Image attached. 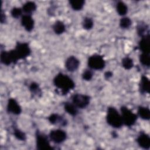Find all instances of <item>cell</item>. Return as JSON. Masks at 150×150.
I'll return each instance as SVG.
<instances>
[{"label":"cell","instance_id":"obj_28","mask_svg":"<svg viewBox=\"0 0 150 150\" xmlns=\"http://www.w3.org/2000/svg\"><path fill=\"white\" fill-rule=\"evenodd\" d=\"M13 134L14 136L16 139L20 141H25L26 139V135L22 131L19 129L15 128L13 130Z\"/></svg>","mask_w":150,"mask_h":150},{"label":"cell","instance_id":"obj_26","mask_svg":"<svg viewBox=\"0 0 150 150\" xmlns=\"http://www.w3.org/2000/svg\"><path fill=\"white\" fill-rule=\"evenodd\" d=\"M82 25L84 29L90 30L93 28V26L94 25V22H93V19L91 18L85 17L83 19V21L82 22Z\"/></svg>","mask_w":150,"mask_h":150},{"label":"cell","instance_id":"obj_2","mask_svg":"<svg viewBox=\"0 0 150 150\" xmlns=\"http://www.w3.org/2000/svg\"><path fill=\"white\" fill-rule=\"evenodd\" d=\"M106 120L110 126L115 128H120L123 125L121 114L113 107H109L107 108Z\"/></svg>","mask_w":150,"mask_h":150},{"label":"cell","instance_id":"obj_10","mask_svg":"<svg viewBox=\"0 0 150 150\" xmlns=\"http://www.w3.org/2000/svg\"><path fill=\"white\" fill-rule=\"evenodd\" d=\"M6 110L9 113H11L14 115H19L22 111L21 107L14 98H9L8 100Z\"/></svg>","mask_w":150,"mask_h":150},{"label":"cell","instance_id":"obj_7","mask_svg":"<svg viewBox=\"0 0 150 150\" xmlns=\"http://www.w3.org/2000/svg\"><path fill=\"white\" fill-rule=\"evenodd\" d=\"M0 60L2 64L9 66L11 63L16 64L19 60L14 50L12 49L10 51H2L0 54Z\"/></svg>","mask_w":150,"mask_h":150},{"label":"cell","instance_id":"obj_4","mask_svg":"<svg viewBox=\"0 0 150 150\" xmlns=\"http://www.w3.org/2000/svg\"><path fill=\"white\" fill-rule=\"evenodd\" d=\"M13 50L18 60L26 58L31 53L29 44L26 42H17Z\"/></svg>","mask_w":150,"mask_h":150},{"label":"cell","instance_id":"obj_6","mask_svg":"<svg viewBox=\"0 0 150 150\" xmlns=\"http://www.w3.org/2000/svg\"><path fill=\"white\" fill-rule=\"evenodd\" d=\"M71 100L72 103H73L77 108L83 109L89 105L90 97L86 94H76L72 96Z\"/></svg>","mask_w":150,"mask_h":150},{"label":"cell","instance_id":"obj_16","mask_svg":"<svg viewBox=\"0 0 150 150\" xmlns=\"http://www.w3.org/2000/svg\"><path fill=\"white\" fill-rule=\"evenodd\" d=\"M149 86H150V83H149V79L146 76H142L139 85L140 93L142 94L149 93Z\"/></svg>","mask_w":150,"mask_h":150},{"label":"cell","instance_id":"obj_24","mask_svg":"<svg viewBox=\"0 0 150 150\" xmlns=\"http://www.w3.org/2000/svg\"><path fill=\"white\" fill-rule=\"evenodd\" d=\"M121 64H122V67L126 70L131 69L134 66V63H133L132 59L129 57H124L122 59Z\"/></svg>","mask_w":150,"mask_h":150},{"label":"cell","instance_id":"obj_20","mask_svg":"<svg viewBox=\"0 0 150 150\" xmlns=\"http://www.w3.org/2000/svg\"><path fill=\"white\" fill-rule=\"evenodd\" d=\"M53 29L56 34L60 35L65 31L66 26L62 21H57L53 26Z\"/></svg>","mask_w":150,"mask_h":150},{"label":"cell","instance_id":"obj_9","mask_svg":"<svg viewBox=\"0 0 150 150\" xmlns=\"http://www.w3.org/2000/svg\"><path fill=\"white\" fill-rule=\"evenodd\" d=\"M49 138L52 142L56 144H60L66 139L67 134L64 131L60 129H53L50 132Z\"/></svg>","mask_w":150,"mask_h":150},{"label":"cell","instance_id":"obj_12","mask_svg":"<svg viewBox=\"0 0 150 150\" xmlns=\"http://www.w3.org/2000/svg\"><path fill=\"white\" fill-rule=\"evenodd\" d=\"M21 24L28 32H30L34 28V20L30 15H23L21 18Z\"/></svg>","mask_w":150,"mask_h":150},{"label":"cell","instance_id":"obj_30","mask_svg":"<svg viewBox=\"0 0 150 150\" xmlns=\"http://www.w3.org/2000/svg\"><path fill=\"white\" fill-rule=\"evenodd\" d=\"M22 9L18 7H14L12 9L11 11V14L12 16L14 18H18L21 16L22 13Z\"/></svg>","mask_w":150,"mask_h":150},{"label":"cell","instance_id":"obj_14","mask_svg":"<svg viewBox=\"0 0 150 150\" xmlns=\"http://www.w3.org/2000/svg\"><path fill=\"white\" fill-rule=\"evenodd\" d=\"M137 142L138 145L146 149H148L150 147V138L146 134L141 132L137 138Z\"/></svg>","mask_w":150,"mask_h":150},{"label":"cell","instance_id":"obj_8","mask_svg":"<svg viewBox=\"0 0 150 150\" xmlns=\"http://www.w3.org/2000/svg\"><path fill=\"white\" fill-rule=\"evenodd\" d=\"M36 148L39 150H50L53 149L50 146L47 137L38 131L36 132Z\"/></svg>","mask_w":150,"mask_h":150},{"label":"cell","instance_id":"obj_31","mask_svg":"<svg viewBox=\"0 0 150 150\" xmlns=\"http://www.w3.org/2000/svg\"><path fill=\"white\" fill-rule=\"evenodd\" d=\"M93 76V73L90 69L85 70L82 74V78L83 80L86 81L91 80Z\"/></svg>","mask_w":150,"mask_h":150},{"label":"cell","instance_id":"obj_22","mask_svg":"<svg viewBox=\"0 0 150 150\" xmlns=\"http://www.w3.org/2000/svg\"><path fill=\"white\" fill-rule=\"evenodd\" d=\"M69 3L73 10L79 11L83 8L85 1L84 0H71Z\"/></svg>","mask_w":150,"mask_h":150},{"label":"cell","instance_id":"obj_3","mask_svg":"<svg viewBox=\"0 0 150 150\" xmlns=\"http://www.w3.org/2000/svg\"><path fill=\"white\" fill-rule=\"evenodd\" d=\"M121 115L122 122L127 127H132L137 120L138 115L125 106L121 107Z\"/></svg>","mask_w":150,"mask_h":150},{"label":"cell","instance_id":"obj_29","mask_svg":"<svg viewBox=\"0 0 150 150\" xmlns=\"http://www.w3.org/2000/svg\"><path fill=\"white\" fill-rule=\"evenodd\" d=\"M131 21L128 17H123L120 21V26L122 29H127L131 25Z\"/></svg>","mask_w":150,"mask_h":150},{"label":"cell","instance_id":"obj_13","mask_svg":"<svg viewBox=\"0 0 150 150\" xmlns=\"http://www.w3.org/2000/svg\"><path fill=\"white\" fill-rule=\"evenodd\" d=\"M139 49L144 53L149 54L150 52V36L149 34L141 38L138 43Z\"/></svg>","mask_w":150,"mask_h":150},{"label":"cell","instance_id":"obj_33","mask_svg":"<svg viewBox=\"0 0 150 150\" xmlns=\"http://www.w3.org/2000/svg\"><path fill=\"white\" fill-rule=\"evenodd\" d=\"M112 76V73L111 71H110L105 72V74H104V77L106 79H109Z\"/></svg>","mask_w":150,"mask_h":150},{"label":"cell","instance_id":"obj_19","mask_svg":"<svg viewBox=\"0 0 150 150\" xmlns=\"http://www.w3.org/2000/svg\"><path fill=\"white\" fill-rule=\"evenodd\" d=\"M137 32L138 35L141 38L149 34L148 31V26L144 22H141L138 24L137 26Z\"/></svg>","mask_w":150,"mask_h":150},{"label":"cell","instance_id":"obj_18","mask_svg":"<svg viewBox=\"0 0 150 150\" xmlns=\"http://www.w3.org/2000/svg\"><path fill=\"white\" fill-rule=\"evenodd\" d=\"M77 107L73 104L69 102H66L64 104V110L70 115L76 116L78 113Z\"/></svg>","mask_w":150,"mask_h":150},{"label":"cell","instance_id":"obj_15","mask_svg":"<svg viewBox=\"0 0 150 150\" xmlns=\"http://www.w3.org/2000/svg\"><path fill=\"white\" fill-rule=\"evenodd\" d=\"M48 120L52 124H59L60 126H65L67 123L66 120L57 114H52L49 115Z\"/></svg>","mask_w":150,"mask_h":150},{"label":"cell","instance_id":"obj_25","mask_svg":"<svg viewBox=\"0 0 150 150\" xmlns=\"http://www.w3.org/2000/svg\"><path fill=\"white\" fill-rule=\"evenodd\" d=\"M29 90L30 92L35 95L39 96L42 94V91H41L40 88L39 87V86L38 85V83L35 82H32L30 84Z\"/></svg>","mask_w":150,"mask_h":150},{"label":"cell","instance_id":"obj_5","mask_svg":"<svg viewBox=\"0 0 150 150\" xmlns=\"http://www.w3.org/2000/svg\"><path fill=\"white\" fill-rule=\"evenodd\" d=\"M88 67L94 70H102L105 66V62L103 57L99 54L91 56L87 61Z\"/></svg>","mask_w":150,"mask_h":150},{"label":"cell","instance_id":"obj_11","mask_svg":"<svg viewBox=\"0 0 150 150\" xmlns=\"http://www.w3.org/2000/svg\"><path fill=\"white\" fill-rule=\"evenodd\" d=\"M79 64V59L74 56H71L67 59L65 62V67L69 71L73 72L78 69Z\"/></svg>","mask_w":150,"mask_h":150},{"label":"cell","instance_id":"obj_23","mask_svg":"<svg viewBox=\"0 0 150 150\" xmlns=\"http://www.w3.org/2000/svg\"><path fill=\"white\" fill-rule=\"evenodd\" d=\"M116 9L118 12V13L121 16L125 15L127 12H128V7L126 5V4L122 2L119 1L116 6Z\"/></svg>","mask_w":150,"mask_h":150},{"label":"cell","instance_id":"obj_21","mask_svg":"<svg viewBox=\"0 0 150 150\" xmlns=\"http://www.w3.org/2000/svg\"><path fill=\"white\" fill-rule=\"evenodd\" d=\"M138 114L143 120H148L150 118V111L148 108L139 106L138 109Z\"/></svg>","mask_w":150,"mask_h":150},{"label":"cell","instance_id":"obj_32","mask_svg":"<svg viewBox=\"0 0 150 150\" xmlns=\"http://www.w3.org/2000/svg\"><path fill=\"white\" fill-rule=\"evenodd\" d=\"M1 23H4L6 21V16L5 15V12H4L3 9H1Z\"/></svg>","mask_w":150,"mask_h":150},{"label":"cell","instance_id":"obj_17","mask_svg":"<svg viewBox=\"0 0 150 150\" xmlns=\"http://www.w3.org/2000/svg\"><path fill=\"white\" fill-rule=\"evenodd\" d=\"M36 8L37 6L34 2L28 1L23 4L22 9L27 15H30L36 9Z\"/></svg>","mask_w":150,"mask_h":150},{"label":"cell","instance_id":"obj_1","mask_svg":"<svg viewBox=\"0 0 150 150\" xmlns=\"http://www.w3.org/2000/svg\"><path fill=\"white\" fill-rule=\"evenodd\" d=\"M54 85L61 91L63 94H67L69 91L73 90L75 87L73 80L66 74L59 73L53 79Z\"/></svg>","mask_w":150,"mask_h":150},{"label":"cell","instance_id":"obj_27","mask_svg":"<svg viewBox=\"0 0 150 150\" xmlns=\"http://www.w3.org/2000/svg\"><path fill=\"white\" fill-rule=\"evenodd\" d=\"M139 62L142 65L149 67L150 65L149 54L142 53V54L139 56Z\"/></svg>","mask_w":150,"mask_h":150}]
</instances>
